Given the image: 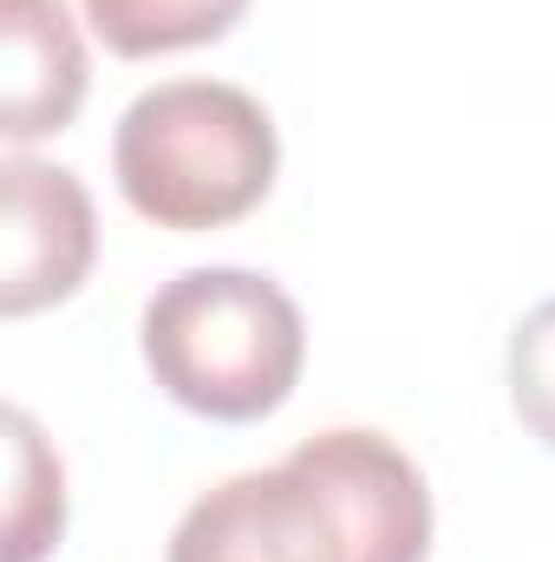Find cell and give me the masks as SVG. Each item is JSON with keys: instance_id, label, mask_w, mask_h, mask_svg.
Here are the masks:
<instances>
[{"instance_id": "1", "label": "cell", "mask_w": 555, "mask_h": 562, "mask_svg": "<svg viewBox=\"0 0 555 562\" xmlns=\"http://www.w3.org/2000/svg\"><path fill=\"white\" fill-rule=\"evenodd\" d=\"M431 491L386 431H314L281 464L223 477L170 530L163 562H424Z\"/></svg>"}, {"instance_id": "2", "label": "cell", "mask_w": 555, "mask_h": 562, "mask_svg": "<svg viewBox=\"0 0 555 562\" xmlns=\"http://www.w3.org/2000/svg\"><path fill=\"white\" fill-rule=\"evenodd\" d=\"M112 170L144 223L196 236L249 216L275 190L281 138L256 92L223 79H163L125 105Z\"/></svg>"}, {"instance_id": "3", "label": "cell", "mask_w": 555, "mask_h": 562, "mask_svg": "<svg viewBox=\"0 0 555 562\" xmlns=\"http://www.w3.org/2000/svg\"><path fill=\"white\" fill-rule=\"evenodd\" d=\"M301 360V307L256 269H183L144 301V367L196 419H269L294 393Z\"/></svg>"}, {"instance_id": "4", "label": "cell", "mask_w": 555, "mask_h": 562, "mask_svg": "<svg viewBox=\"0 0 555 562\" xmlns=\"http://www.w3.org/2000/svg\"><path fill=\"white\" fill-rule=\"evenodd\" d=\"M99 256V216L66 164L7 157L0 164V314H33L66 301Z\"/></svg>"}, {"instance_id": "5", "label": "cell", "mask_w": 555, "mask_h": 562, "mask_svg": "<svg viewBox=\"0 0 555 562\" xmlns=\"http://www.w3.org/2000/svg\"><path fill=\"white\" fill-rule=\"evenodd\" d=\"M86 99V40L66 0H0V138L33 144L72 125Z\"/></svg>"}, {"instance_id": "6", "label": "cell", "mask_w": 555, "mask_h": 562, "mask_svg": "<svg viewBox=\"0 0 555 562\" xmlns=\"http://www.w3.org/2000/svg\"><path fill=\"white\" fill-rule=\"evenodd\" d=\"M66 530V471L39 425L20 406L7 413V562H39Z\"/></svg>"}, {"instance_id": "7", "label": "cell", "mask_w": 555, "mask_h": 562, "mask_svg": "<svg viewBox=\"0 0 555 562\" xmlns=\"http://www.w3.org/2000/svg\"><path fill=\"white\" fill-rule=\"evenodd\" d=\"M242 7L249 0H86V20L118 59H150L223 40L242 20Z\"/></svg>"}, {"instance_id": "8", "label": "cell", "mask_w": 555, "mask_h": 562, "mask_svg": "<svg viewBox=\"0 0 555 562\" xmlns=\"http://www.w3.org/2000/svg\"><path fill=\"white\" fill-rule=\"evenodd\" d=\"M510 406L555 451V294L536 301L510 334Z\"/></svg>"}]
</instances>
